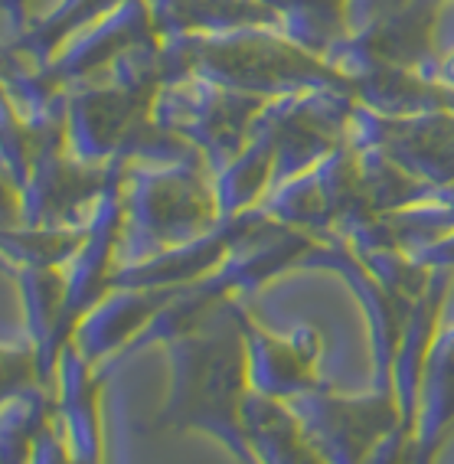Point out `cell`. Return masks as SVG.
<instances>
[{
  "label": "cell",
  "mask_w": 454,
  "mask_h": 464,
  "mask_svg": "<svg viewBox=\"0 0 454 464\" xmlns=\"http://www.w3.org/2000/svg\"><path fill=\"white\" fill-rule=\"evenodd\" d=\"M160 56H164L167 82H180L193 75L268 102L307 89L353 92V82L340 69L307 53L301 43L275 26L167 36V43H160Z\"/></svg>",
  "instance_id": "cell-1"
},
{
  "label": "cell",
  "mask_w": 454,
  "mask_h": 464,
  "mask_svg": "<svg viewBox=\"0 0 454 464\" xmlns=\"http://www.w3.org/2000/svg\"><path fill=\"white\" fill-rule=\"evenodd\" d=\"M445 0H409L405 7L337 40L327 63L347 75L350 82L372 72H435V24Z\"/></svg>",
  "instance_id": "cell-2"
},
{
  "label": "cell",
  "mask_w": 454,
  "mask_h": 464,
  "mask_svg": "<svg viewBox=\"0 0 454 464\" xmlns=\"http://www.w3.org/2000/svg\"><path fill=\"white\" fill-rule=\"evenodd\" d=\"M350 141L363 150H380L405 174L429 177L431 183L454 180V111L380 115L356 102Z\"/></svg>",
  "instance_id": "cell-3"
},
{
  "label": "cell",
  "mask_w": 454,
  "mask_h": 464,
  "mask_svg": "<svg viewBox=\"0 0 454 464\" xmlns=\"http://www.w3.org/2000/svg\"><path fill=\"white\" fill-rule=\"evenodd\" d=\"M278 17V30L301 43L307 53L327 56L337 40L350 34V0H268Z\"/></svg>",
  "instance_id": "cell-4"
},
{
  "label": "cell",
  "mask_w": 454,
  "mask_h": 464,
  "mask_svg": "<svg viewBox=\"0 0 454 464\" xmlns=\"http://www.w3.org/2000/svg\"><path fill=\"white\" fill-rule=\"evenodd\" d=\"M409 0H350V10H347V24H350V34L366 26L370 20L376 17H386L392 10L405 7Z\"/></svg>",
  "instance_id": "cell-5"
}]
</instances>
